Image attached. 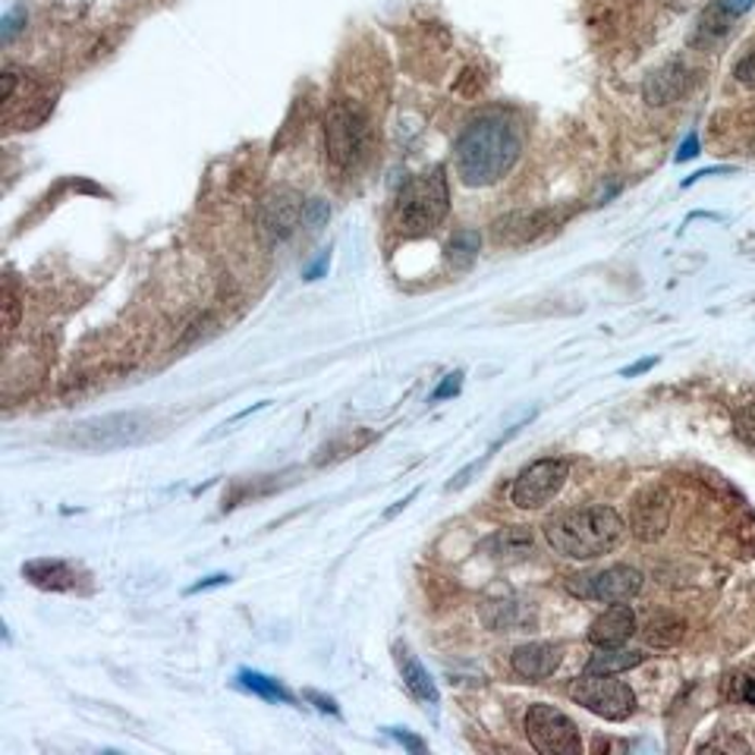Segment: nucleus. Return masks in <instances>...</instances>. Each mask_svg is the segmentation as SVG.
<instances>
[{
	"label": "nucleus",
	"instance_id": "obj_1",
	"mask_svg": "<svg viewBox=\"0 0 755 755\" xmlns=\"http://www.w3.org/2000/svg\"><path fill=\"white\" fill-rule=\"evenodd\" d=\"M519 149V129L507 114H479L476 121L466 123V129L456 139V174L466 186H491L514 171Z\"/></svg>",
	"mask_w": 755,
	"mask_h": 755
},
{
	"label": "nucleus",
	"instance_id": "obj_2",
	"mask_svg": "<svg viewBox=\"0 0 755 755\" xmlns=\"http://www.w3.org/2000/svg\"><path fill=\"white\" fill-rule=\"evenodd\" d=\"M548 544L574 561H595L602 554H611L627 536V523L614 507H579L551 516L544 523Z\"/></svg>",
	"mask_w": 755,
	"mask_h": 755
},
{
	"label": "nucleus",
	"instance_id": "obj_3",
	"mask_svg": "<svg viewBox=\"0 0 755 755\" xmlns=\"http://www.w3.org/2000/svg\"><path fill=\"white\" fill-rule=\"evenodd\" d=\"M448 209H451V192H448L444 167L423 171L400 192V224L413 237L435 230L448 217Z\"/></svg>",
	"mask_w": 755,
	"mask_h": 755
},
{
	"label": "nucleus",
	"instance_id": "obj_4",
	"mask_svg": "<svg viewBox=\"0 0 755 755\" xmlns=\"http://www.w3.org/2000/svg\"><path fill=\"white\" fill-rule=\"evenodd\" d=\"M368 149V121L356 104L334 101L325 117V151L337 171H353Z\"/></svg>",
	"mask_w": 755,
	"mask_h": 755
},
{
	"label": "nucleus",
	"instance_id": "obj_5",
	"mask_svg": "<svg viewBox=\"0 0 755 755\" xmlns=\"http://www.w3.org/2000/svg\"><path fill=\"white\" fill-rule=\"evenodd\" d=\"M151 435V419L142 413H114V416H101L91 423L76 425L70 431V444L83 448V451H121L133 448L139 441H146Z\"/></svg>",
	"mask_w": 755,
	"mask_h": 755
},
{
	"label": "nucleus",
	"instance_id": "obj_6",
	"mask_svg": "<svg viewBox=\"0 0 755 755\" xmlns=\"http://www.w3.org/2000/svg\"><path fill=\"white\" fill-rule=\"evenodd\" d=\"M570 695L604 721H627L636 712V693L614 674H586L570 687Z\"/></svg>",
	"mask_w": 755,
	"mask_h": 755
},
{
	"label": "nucleus",
	"instance_id": "obj_7",
	"mask_svg": "<svg viewBox=\"0 0 755 755\" xmlns=\"http://www.w3.org/2000/svg\"><path fill=\"white\" fill-rule=\"evenodd\" d=\"M526 737L542 755H579L582 740L576 725L554 705L536 702L526 712Z\"/></svg>",
	"mask_w": 755,
	"mask_h": 755
},
{
	"label": "nucleus",
	"instance_id": "obj_8",
	"mask_svg": "<svg viewBox=\"0 0 755 755\" xmlns=\"http://www.w3.org/2000/svg\"><path fill=\"white\" fill-rule=\"evenodd\" d=\"M567 589L579 599L624 604L633 602L636 595L642 592V574L636 567H627V564H614V567H604V570H595V574L574 576L567 582Z\"/></svg>",
	"mask_w": 755,
	"mask_h": 755
},
{
	"label": "nucleus",
	"instance_id": "obj_9",
	"mask_svg": "<svg viewBox=\"0 0 755 755\" xmlns=\"http://www.w3.org/2000/svg\"><path fill=\"white\" fill-rule=\"evenodd\" d=\"M570 476V463L561 456H548L536 460L532 466H526L514 482V504L523 511H539L544 507Z\"/></svg>",
	"mask_w": 755,
	"mask_h": 755
},
{
	"label": "nucleus",
	"instance_id": "obj_10",
	"mask_svg": "<svg viewBox=\"0 0 755 755\" xmlns=\"http://www.w3.org/2000/svg\"><path fill=\"white\" fill-rule=\"evenodd\" d=\"M670 523V498L662 488H645L639 491L630 504V529L639 542H655L662 539Z\"/></svg>",
	"mask_w": 755,
	"mask_h": 755
},
{
	"label": "nucleus",
	"instance_id": "obj_11",
	"mask_svg": "<svg viewBox=\"0 0 755 755\" xmlns=\"http://www.w3.org/2000/svg\"><path fill=\"white\" fill-rule=\"evenodd\" d=\"M302 209H305V202H302V196L297 189H287V186L274 189L272 196L262 202V217H259L265 237L272 242L287 240L300 227Z\"/></svg>",
	"mask_w": 755,
	"mask_h": 755
},
{
	"label": "nucleus",
	"instance_id": "obj_12",
	"mask_svg": "<svg viewBox=\"0 0 755 755\" xmlns=\"http://www.w3.org/2000/svg\"><path fill=\"white\" fill-rule=\"evenodd\" d=\"M690 86V70L687 63L670 61L665 66H658L655 73H649L645 86H642V98L652 104V108H665L670 101H677L683 91Z\"/></svg>",
	"mask_w": 755,
	"mask_h": 755
},
{
	"label": "nucleus",
	"instance_id": "obj_13",
	"mask_svg": "<svg viewBox=\"0 0 755 755\" xmlns=\"http://www.w3.org/2000/svg\"><path fill=\"white\" fill-rule=\"evenodd\" d=\"M544 230H551V214L548 212H514L494 221V240L504 246H526L539 240Z\"/></svg>",
	"mask_w": 755,
	"mask_h": 755
},
{
	"label": "nucleus",
	"instance_id": "obj_14",
	"mask_svg": "<svg viewBox=\"0 0 755 755\" xmlns=\"http://www.w3.org/2000/svg\"><path fill=\"white\" fill-rule=\"evenodd\" d=\"M564 662V649L554 645V642H529V645H519L511 658V665L519 677L526 680H544L551 677L557 667Z\"/></svg>",
	"mask_w": 755,
	"mask_h": 755
},
{
	"label": "nucleus",
	"instance_id": "obj_15",
	"mask_svg": "<svg viewBox=\"0 0 755 755\" xmlns=\"http://www.w3.org/2000/svg\"><path fill=\"white\" fill-rule=\"evenodd\" d=\"M636 633V614L630 604H614L607 607L602 617L592 620L589 627V642L599 645V649H607V645H624L630 636Z\"/></svg>",
	"mask_w": 755,
	"mask_h": 755
},
{
	"label": "nucleus",
	"instance_id": "obj_16",
	"mask_svg": "<svg viewBox=\"0 0 755 755\" xmlns=\"http://www.w3.org/2000/svg\"><path fill=\"white\" fill-rule=\"evenodd\" d=\"M23 576L29 579L32 586L48 589V592H73V589L79 586L76 567L66 564V561H51V557L29 561V564L23 567Z\"/></svg>",
	"mask_w": 755,
	"mask_h": 755
},
{
	"label": "nucleus",
	"instance_id": "obj_17",
	"mask_svg": "<svg viewBox=\"0 0 755 755\" xmlns=\"http://www.w3.org/2000/svg\"><path fill=\"white\" fill-rule=\"evenodd\" d=\"M397 665H400V674H403V683H406V690L416 695L419 702H425V705H438V687H435V680L428 677V670H425L423 665H419V658L406 649V645H400L397 649Z\"/></svg>",
	"mask_w": 755,
	"mask_h": 755
},
{
	"label": "nucleus",
	"instance_id": "obj_18",
	"mask_svg": "<svg viewBox=\"0 0 755 755\" xmlns=\"http://www.w3.org/2000/svg\"><path fill=\"white\" fill-rule=\"evenodd\" d=\"M642 662H645L642 652H630L624 645H607V649H599V655H592V662L586 665V674H620V670L639 667Z\"/></svg>",
	"mask_w": 755,
	"mask_h": 755
},
{
	"label": "nucleus",
	"instance_id": "obj_19",
	"mask_svg": "<svg viewBox=\"0 0 755 755\" xmlns=\"http://www.w3.org/2000/svg\"><path fill=\"white\" fill-rule=\"evenodd\" d=\"M488 551L498 557V561H519L532 551V532L526 526H511L504 532H498L491 542H488Z\"/></svg>",
	"mask_w": 755,
	"mask_h": 755
},
{
	"label": "nucleus",
	"instance_id": "obj_20",
	"mask_svg": "<svg viewBox=\"0 0 755 755\" xmlns=\"http://www.w3.org/2000/svg\"><path fill=\"white\" fill-rule=\"evenodd\" d=\"M479 246H482V240H479V234L476 230H456L451 237V242H448V259H451L453 268H469L473 265V259L479 255Z\"/></svg>",
	"mask_w": 755,
	"mask_h": 755
},
{
	"label": "nucleus",
	"instance_id": "obj_21",
	"mask_svg": "<svg viewBox=\"0 0 755 755\" xmlns=\"http://www.w3.org/2000/svg\"><path fill=\"white\" fill-rule=\"evenodd\" d=\"M240 683L249 690V693L262 695V699H268V702H284V705H290V702H293V695L287 693L277 680L265 677V674H259V670H242Z\"/></svg>",
	"mask_w": 755,
	"mask_h": 755
},
{
	"label": "nucleus",
	"instance_id": "obj_22",
	"mask_svg": "<svg viewBox=\"0 0 755 755\" xmlns=\"http://www.w3.org/2000/svg\"><path fill=\"white\" fill-rule=\"evenodd\" d=\"M328 217H331L328 202H322V199H309V202H305V209H302V227H305V230H322V227L328 224Z\"/></svg>",
	"mask_w": 755,
	"mask_h": 755
},
{
	"label": "nucleus",
	"instance_id": "obj_23",
	"mask_svg": "<svg viewBox=\"0 0 755 755\" xmlns=\"http://www.w3.org/2000/svg\"><path fill=\"white\" fill-rule=\"evenodd\" d=\"M23 26H26V10H23V7H13V10L3 16L0 38H3V41H13V38H16V32H23Z\"/></svg>",
	"mask_w": 755,
	"mask_h": 755
},
{
	"label": "nucleus",
	"instance_id": "obj_24",
	"mask_svg": "<svg viewBox=\"0 0 755 755\" xmlns=\"http://www.w3.org/2000/svg\"><path fill=\"white\" fill-rule=\"evenodd\" d=\"M3 315H7V318H3V328L10 334L20 325V297L13 293V287L3 290Z\"/></svg>",
	"mask_w": 755,
	"mask_h": 755
},
{
	"label": "nucleus",
	"instance_id": "obj_25",
	"mask_svg": "<svg viewBox=\"0 0 755 755\" xmlns=\"http://www.w3.org/2000/svg\"><path fill=\"white\" fill-rule=\"evenodd\" d=\"M733 76H737V83H740V86H746V89H755V51H753V54H746L743 61L737 63Z\"/></svg>",
	"mask_w": 755,
	"mask_h": 755
},
{
	"label": "nucleus",
	"instance_id": "obj_26",
	"mask_svg": "<svg viewBox=\"0 0 755 755\" xmlns=\"http://www.w3.org/2000/svg\"><path fill=\"white\" fill-rule=\"evenodd\" d=\"M460 388H463V372H453V375H448V378L438 385V391L431 393V403L448 400V397H453V393H460Z\"/></svg>",
	"mask_w": 755,
	"mask_h": 755
},
{
	"label": "nucleus",
	"instance_id": "obj_27",
	"mask_svg": "<svg viewBox=\"0 0 755 755\" xmlns=\"http://www.w3.org/2000/svg\"><path fill=\"white\" fill-rule=\"evenodd\" d=\"M227 582H230V576H227V574L205 576L202 582H196V586H189V589H186V595H199V592H205V589H214V586H227Z\"/></svg>",
	"mask_w": 755,
	"mask_h": 755
},
{
	"label": "nucleus",
	"instance_id": "obj_28",
	"mask_svg": "<svg viewBox=\"0 0 755 755\" xmlns=\"http://www.w3.org/2000/svg\"><path fill=\"white\" fill-rule=\"evenodd\" d=\"M393 740H400L406 750H413V753H425V743L419 740V737H413V733H406V730H391Z\"/></svg>",
	"mask_w": 755,
	"mask_h": 755
},
{
	"label": "nucleus",
	"instance_id": "obj_29",
	"mask_svg": "<svg viewBox=\"0 0 755 755\" xmlns=\"http://www.w3.org/2000/svg\"><path fill=\"white\" fill-rule=\"evenodd\" d=\"M753 3L755 0H721V10L737 20V16H743V13H750V10H753Z\"/></svg>",
	"mask_w": 755,
	"mask_h": 755
},
{
	"label": "nucleus",
	"instance_id": "obj_30",
	"mask_svg": "<svg viewBox=\"0 0 755 755\" xmlns=\"http://www.w3.org/2000/svg\"><path fill=\"white\" fill-rule=\"evenodd\" d=\"M695 154H699V136L690 133V136H687V142L677 149V161H690V158H695Z\"/></svg>",
	"mask_w": 755,
	"mask_h": 755
},
{
	"label": "nucleus",
	"instance_id": "obj_31",
	"mask_svg": "<svg viewBox=\"0 0 755 755\" xmlns=\"http://www.w3.org/2000/svg\"><path fill=\"white\" fill-rule=\"evenodd\" d=\"M655 363H658V360H655V356H649V360H642V363H636V365H630V368H624L620 375H624V378H636V375H642V372L655 368Z\"/></svg>",
	"mask_w": 755,
	"mask_h": 755
},
{
	"label": "nucleus",
	"instance_id": "obj_32",
	"mask_svg": "<svg viewBox=\"0 0 755 755\" xmlns=\"http://www.w3.org/2000/svg\"><path fill=\"white\" fill-rule=\"evenodd\" d=\"M309 699L322 708V712H331V715H340V708L334 705V699H325V695H318V693H309Z\"/></svg>",
	"mask_w": 755,
	"mask_h": 755
},
{
	"label": "nucleus",
	"instance_id": "obj_33",
	"mask_svg": "<svg viewBox=\"0 0 755 755\" xmlns=\"http://www.w3.org/2000/svg\"><path fill=\"white\" fill-rule=\"evenodd\" d=\"M416 494H419V491H410V494H406L403 501H397V504H393L391 511L385 514V519H393V516L400 514V511H406V504H410V501H416Z\"/></svg>",
	"mask_w": 755,
	"mask_h": 755
},
{
	"label": "nucleus",
	"instance_id": "obj_34",
	"mask_svg": "<svg viewBox=\"0 0 755 755\" xmlns=\"http://www.w3.org/2000/svg\"><path fill=\"white\" fill-rule=\"evenodd\" d=\"M325 268H328V255H322V259H318V262H315V265H312V268L305 272V280H318Z\"/></svg>",
	"mask_w": 755,
	"mask_h": 755
},
{
	"label": "nucleus",
	"instance_id": "obj_35",
	"mask_svg": "<svg viewBox=\"0 0 755 755\" xmlns=\"http://www.w3.org/2000/svg\"><path fill=\"white\" fill-rule=\"evenodd\" d=\"M743 423L753 425V428H755V403H753V406H746V413H743Z\"/></svg>",
	"mask_w": 755,
	"mask_h": 755
},
{
	"label": "nucleus",
	"instance_id": "obj_36",
	"mask_svg": "<svg viewBox=\"0 0 755 755\" xmlns=\"http://www.w3.org/2000/svg\"><path fill=\"white\" fill-rule=\"evenodd\" d=\"M753 149H755V146H753Z\"/></svg>",
	"mask_w": 755,
	"mask_h": 755
}]
</instances>
